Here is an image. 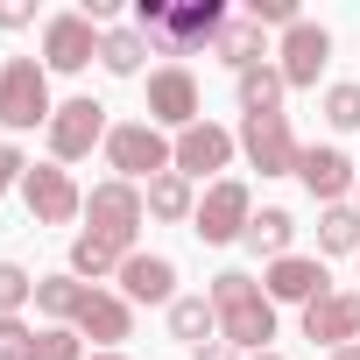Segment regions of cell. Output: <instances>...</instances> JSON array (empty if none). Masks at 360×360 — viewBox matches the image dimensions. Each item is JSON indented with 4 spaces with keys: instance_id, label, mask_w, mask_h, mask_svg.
<instances>
[{
    "instance_id": "obj_22",
    "label": "cell",
    "mask_w": 360,
    "mask_h": 360,
    "mask_svg": "<svg viewBox=\"0 0 360 360\" xmlns=\"http://www.w3.org/2000/svg\"><path fill=\"white\" fill-rule=\"evenodd\" d=\"M169 339H184L191 353L212 346V339H219V311H212V297H176V304H169Z\"/></svg>"
},
{
    "instance_id": "obj_16",
    "label": "cell",
    "mask_w": 360,
    "mask_h": 360,
    "mask_svg": "<svg viewBox=\"0 0 360 360\" xmlns=\"http://www.w3.org/2000/svg\"><path fill=\"white\" fill-rule=\"evenodd\" d=\"M304 339L311 346H353L360 339V290H332V297H318V304H304Z\"/></svg>"
},
{
    "instance_id": "obj_32",
    "label": "cell",
    "mask_w": 360,
    "mask_h": 360,
    "mask_svg": "<svg viewBox=\"0 0 360 360\" xmlns=\"http://www.w3.org/2000/svg\"><path fill=\"white\" fill-rule=\"evenodd\" d=\"M29 346H36L29 318H0V360H29Z\"/></svg>"
},
{
    "instance_id": "obj_2",
    "label": "cell",
    "mask_w": 360,
    "mask_h": 360,
    "mask_svg": "<svg viewBox=\"0 0 360 360\" xmlns=\"http://www.w3.org/2000/svg\"><path fill=\"white\" fill-rule=\"evenodd\" d=\"M106 162L120 184H155L162 169H176V141L155 127V120H120L106 134Z\"/></svg>"
},
{
    "instance_id": "obj_33",
    "label": "cell",
    "mask_w": 360,
    "mask_h": 360,
    "mask_svg": "<svg viewBox=\"0 0 360 360\" xmlns=\"http://www.w3.org/2000/svg\"><path fill=\"white\" fill-rule=\"evenodd\" d=\"M22 176H29V155H22L15 141H0V198H8V191H22Z\"/></svg>"
},
{
    "instance_id": "obj_9",
    "label": "cell",
    "mask_w": 360,
    "mask_h": 360,
    "mask_svg": "<svg viewBox=\"0 0 360 360\" xmlns=\"http://www.w3.org/2000/svg\"><path fill=\"white\" fill-rule=\"evenodd\" d=\"M226 22H233V15H226V0H176V8H169V22H162V36H155V50H162V57L212 50Z\"/></svg>"
},
{
    "instance_id": "obj_35",
    "label": "cell",
    "mask_w": 360,
    "mask_h": 360,
    "mask_svg": "<svg viewBox=\"0 0 360 360\" xmlns=\"http://www.w3.org/2000/svg\"><path fill=\"white\" fill-rule=\"evenodd\" d=\"M191 360H240V353H233V346H226V339H212V346H198V353H191Z\"/></svg>"
},
{
    "instance_id": "obj_34",
    "label": "cell",
    "mask_w": 360,
    "mask_h": 360,
    "mask_svg": "<svg viewBox=\"0 0 360 360\" xmlns=\"http://www.w3.org/2000/svg\"><path fill=\"white\" fill-rule=\"evenodd\" d=\"M29 22H36L29 0H0V29H29Z\"/></svg>"
},
{
    "instance_id": "obj_21",
    "label": "cell",
    "mask_w": 360,
    "mask_h": 360,
    "mask_svg": "<svg viewBox=\"0 0 360 360\" xmlns=\"http://www.w3.org/2000/svg\"><path fill=\"white\" fill-rule=\"evenodd\" d=\"M85 297H92V290H85V283H78L71 269H64V276H36V311H43L50 325H78Z\"/></svg>"
},
{
    "instance_id": "obj_6",
    "label": "cell",
    "mask_w": 360,
    "mask_h": 360,
    "mask_svg": "<svg viewBox=\"0 0 360 360\" xmlns=\"http://www.w3.org/2000/svg\"><path fill=\"white\" fill-rule=\"evenodd\" d=\"M22 205H29L36 226H71V219H85V191H78V176H71L64 162H29Z\"/></svg>"
},
{
    "instance_id": "obj_24",
    "label": "cell",
    "mask_w": 360,
    "mask_h": 360,
    "mask_svg": "<svg viewBox=\"0 0 360 360\" xmlns=\"http://www.w3.org/2000/svg\"><path fill=\"white\" fill-rule=\"evenodd\" d=\"M212 57L240 78V71H255V64H269V50H262V29L255 22H226L219 29V43H212Z\"/></svg>"
},
{
    "instance_id": "obj_3",
    "label": "cell",
    "mask_w": 360,
    "mask_h": 360,
    "mask_svg": "<svg viewBox=\"0 0 360 360\" xmlns=\"http://www.w3.org/2000/svg\"><path fill=\"white\" fill-rule=\"evenodd\" d=\"M50 71H43V57H8L0 64V127H15V134H29V127H50Z\"/></svg>"
},
{
    "instance_id": "obj_8",
    "label": "cell",
    "mask_w": 360,
    "mask_h": 360,
    "mask_svg": "<svg viewBox=\"0 0 360 360\" xmlns=\"http://www.w3.org/2000/svg\"><path fill=\"white\" fill-rule=\"evenodd\" d=\"M240 155H248L262 176H297L304 141L290 134V113H248V120H240Z\"/></svg>"
},
{
    "instance_id": "obj_31",
    "label": "cell",
    "mask_w": 360,
    "mask_h": 360,
    "mask_svg": "<svg viewBox=\"0 0 360 360\" xmlns=\"http://www.w3.org/2000/svg\"><path fill=\"white\" fill-rule=\"evenodd\" d=\"M248 22L255 29H297L304 15H297V0H248Z\"/></svg>"
},
{
    "instance_id": "obj_5",
    "label": "cell",
    "mask_w": 360,
    "mask_h": 360,
    "mask_svg": "<svg viewBox=\"0 0 360 360\" xmlns=\"http://www.w3.org/2000/svg\"><path fill=\"white\" fill-rule=\"evenodd\" d=\"M85 219H92L99 240H113V248L134 255V233H141V219H148V198H141V184H120V176H106V184L85 191Z\"/></svg>"
},
{
    "instance_id": "obj_15",
    "label": "cell",
    "mask_w": 360,
    "mask_h": 360,
    "mask_svg": "<svg viewBox=\"0 0 360 360\" xmlns=\"http://www.w3.org/2000/svg\"><path fill=\"white\" fill-rule=\"evenodd\" d=\"M297 184H304L318 205H346V191L360 184V176H353L346 148H332V141H311V148L297 155Z\"/></svg>"
},
{
    "instance_id": "obj_4",
    "label": "cell",
    "mask_w": 360,
    "mask_h": 360,
    "mask_svg": "<svg viewBox=\"0 0 360 360\" xmlns=\"http://www.w3.org/2000/svg\"><path fill=\"white\" fill-rule=\"evenodd\" d=\"M43 134H50V162H64V169H71V162H85L92 148H106L113 120H106V106H99L92 92H78V99H64V106L50 113V127H43Z\"/></svg>"
},
{
    "instance_id": "obj_7",
    "label": "cell",
    "mask_w": 360,
    "mask_h": 360,
    "mask_svg": "<svg viewBox=\"0 0 360 360\" xmlns=\"http://www.w3.org/2000/svg\"><path fill=\"white\" fill-rule=\"evenodd\" d=\"M248 219H255L248 184H240V176H219V184H205V198H198V212H191V233H198L205 248H226V240L248 233Z\"/></svg>"
},
{
    "instance_id": "obj_1",
    "label": "cell",
    "mask_w": 360,
    "mask_h": 360,
    "mask_svg": "<svg viewBox=\"0 0 360 360\" xmlns=\"http://www.w3.org/2000/svg\"><path fill=\"white\" fill-rule=\"evenodd\" d=\"M212 311H219V339L233 346V353H269V339H276V304H269V290L248 276V269H219L212 276Z\"/></svg>"
},
{
    "instance_id": "obj_30",
    "label": "cell",
    "mask_w": 360,
    "mask_h": 360,
    "mask_svg": "<svg viewBox=\"0 0 360 360\" xmlns=\"http://www.w3.org/2000/svg\"><path fill=\"white\" fill-rule=\"evenodd\" d=\"M325 120H332L339 134H353V127H360V85H353V78H339V85L325 92Z\"/></svg>"
},
{
    "instance_id": "obj_18",
    "label": "cell",
    "mask_w": 360,
    "mask_h": 360,
    "mask_svg": "<svg viewBox=\"0 0 360 360\" xmlns=\"http://www.w3.org/2000/svg\"><path fill=\"white\" fill-rule=\"evenodd\" d=\"M78 339H92L99 353H120V339H134V304L120 290H92L78 311Z\"/></svg>"
},
{
    "instance_id": "obj_28",
    "label": "cell",
    "mask_w": 360,
    "mask_h": 360,
    "mask_svg": "<svg viewBox=\"0 0 360 360\" xmlns=\"http://www.w3.org/2000/svg\"><path fill=\"white\" fill-rule=\"evenodd\" d=\"M29 360H85L78 325H43V332H36V346H29Z\"/></svg>"
},
{
    "instance_id": "obj_10",
    "label": "cell",
    "mask_w": 360,
    "mask_h": 360,
    "mask_svg": "<svg viewBox=\"0 0 360 360\" xmlns=\"http://www.w3.org/2000/svg\"><path fill=\"white\" fill-rule=\"evenodd\" d=\"M148 120L169 134H184V127H198L205 120V99H198V78L184 71V64H162V71H148Z\"/></svg>"
},
{
    "instance_id": "obj_12",
    "label": "cell",
    "mask_w": 360,
    "mask_h": 360,
    "mask_svg": "<svg viewBox=\"0 0 360 360\" xmlns=\"http://www.w3.org/2000/svg\"><path fill=\"white\" fill-rule=\"evenodd\" d=\"M240 155V134L233 127H219V120H198V127H184L176 134V176H191V184H219V169Z\"/></svg>"
},
{
    "instance_id": "obj_13",
    "label": "cell",
    "mask_w": 360,
    "mask_h": 360,
    "mask_svg": "<svg viewBox=\"0 0 360 360\" xmlns=\"http://www.w3.org/2000/svg\"><path fill=\"white\" fill-rule=\"evenodd\" d=\"M325 64H332V29H325V22H297V29H283L276 71H283V85H290V92H311Z\"/></svg>"
},
{
    "instance_id": "obj_39",
    "label": "cell",
    "mask_w": 360,
    "mask_h": 360,
    "mask_svg": "<svg viewBox=\"0 0 360 360\" xmlns=\"http://www.w3.org/2000/svg\"><path fill=\"white\" fill-rule=\"evenodd\" d=\"M353 205H360V184H353Z\"/></svg>"
},
{
    "instance_id": "obj_14",
    "label": "cell",
    "mask_w": 360,
    "mask_h": 360,
    "mask_svg": "<svg viewBox=\"0 0 360 360\" xmlns=\"http://www.w3.org/2000/svg\"><path fill=\"white\" fill-rule=\"evenodd\" d=\"M262 290H269V304H318V297H332V276H325V262L318 255H283V262H269L262 269Z\"/></svg>"
},
{
    "instance_id": "obj_27",
    "label": "cell",
    "mask_w": 360,
    "mask_h": 360,
    "mask_svg": "<svg viewBox=\"0 0 360 360\" xmlns=\"http://www.w3.org/2000/svg\"><path fill=\"white\" fill-rule=\"evenodd\" d=\"M141 57H148V36H141V29H106V36H99V64H106L113 78H134Z\"/></svg>"
},
{
    "instance_id": "obj_23",
    "label": "cell",
    "mask_w": 360,
    "mask_h": 360,
    "mask_svg": "<svg viewBox=\"0 0 360 360\" xmlns=\"http://www.w3.org/2000/svg\"><path fill=\"white\" fill-rule=\"evenodd\" d=\"M148 198V219H169V226H184L191 212H198V191H191V176H176V169H162L155 184L141 191Z\"/></svg>"
},
{
    "instance_id": "obj_37",
    "label": "cell",
    "mask_w": 360,
    "mask_h": 360,
    "mask_svg": "<svg viewBox=\"0 0 360 360\" xmlns=\"http://www.w3.org/2000/svg\"><path fill=\"white\" fill-rule=\"evenodd\" d=\"M85 360H127V353H85Z\"/></svg>"
},
{
    "instance_id": "obj_29",
    "label": "cell",
    "mask_w": 360,
    "mask_h": 360,
    "mask_svg": "<svg viewBox=\"0 0 360 360\" xmlns=\"http://www.w3.org/2000/svg\"><path fill=\"white\" fill-rule=\"evenodd\" d=\"M22 304H36V276L22 262H0V318H22Z\"/></svg>"
},
{
    "instance_id": "obj_20",
    "label": "cell",
    "mask_w": 360,
    "mask_h": 360,
    "mask_svg": "<svg viewBox=\"0 0 360 360\" xmlns=\"http://www.w3.org/2000/svg\"><path fill=\"white\" fill-rule=\"evenodd\" d=\"M120 262H127V248H113V240H99L92 226L71 240V276L85 283V290H99L106 276H120Z\"/></svg>"
},
{
    "instance_id": "obj_11",
    "label": "cell",
    "mask_w": 360,
    "mask_h": 360,
    "mask_svg": "<svg viewBox=\"0 0 360 360\" xmlns=\"http://www.w3.org/2000/svg\"><path fill=\"white\" fill-rule=\"evenodd\" d=\"M99 36H106V29H99L85 8H78V15H50V22H43V71H64V78L85 71V64L99 57Z\"/></svg>"
},
{
    "instance_id": "obj_25",
    "label": "cell",
    "mask_w": 360,
    "mask_h": 360,
    "mask_svg": "<svg viewBox=\"0 0 360 360\" xmlns=\"http://www.w3.org/2000/svg\"><path fill=\"white\" fill-rule=\"evenodd\" d=\"M233 92H240V120H248V113H283V92H290V85H283L276 64H255V71L233 78Z\"/></svg>"
},
{
    "instance_id": "obj_17",
    "label": "cell",
    "mask_w": 360,
    "mask_h": 360,
    "mask_svg": "<svg viewBox=\"0 0 360 360\" xmlns=\"http://www.w3.org/2000/svg\"><path fill=\"white\" fill-rule=\"evenodd\" d=\"M113 283H120L127 304H162V311L176 304V262H169V255H141V248H134Z\"/></svg>"
},
{
    "instance_id": "obj_36",
    "label": "cell",
    "mask_w": 360,
    "mask_h": 360,
    "mask_svg": "<svg viewBox=\"0 0 360 360\" xmlns=\"http://www.w3.org/2000/svg\"><path fill=\"white\" fill-rule=\"evenodd\" d=\"M325 360H360V339H353V346H332Z\"/></svg>"
},
{
    "instance_id": "obj_38",
    "label": "cell",
    "mask_w": 360,
    "mask_h": 360,
    "mask_svg": "<svg viewBox=\"0 0 360 360\" xmlns=\"http://www.w3.org/2000/svg\"><path fill=\"white\" fill-rule=\"evenodd\" d=\"M255 360H283V353H276V346H269V353H255Z\"/></svg>"
},
{
    "instance_id": "obj_26",
    "label": "cell",
    "mask_w": 360,
    "mask_h": 360,
    "mask_svg": "<svg viewBox=\"0 0 360 360\" xmlns=\"http://www.w3.org/2000/svg\"><path fill=\"white\" fill-rule=\"evenodd\" d=\"M325 255H360V205H325L318 212V262Z\"/></svg>"
},
{
    "instance_id": "obj_19",
    "label": "cell",
    "mask_w": 360,
    "mask_h": 360,
    "mask_svg": "<svg viewBox=\"0 0 360 360\" xmlns=\"http://www.w3.org/2000/svg\"><path fill=\"white\" fill-rule=\"evenodd\" d=\"M240 240H248V255L283 262V255H297V248H290V240H297V219H290L283 205H262V212L248 219V233H240Z\"/></svg>"
}]
</instances>
